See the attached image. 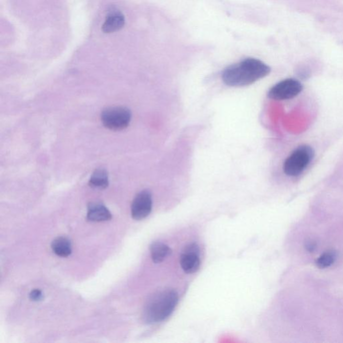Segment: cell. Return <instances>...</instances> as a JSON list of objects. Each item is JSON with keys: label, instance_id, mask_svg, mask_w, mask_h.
Here are the masks:
<instances>
[{"label": "cell", "instance_id": "cell-5", "mask_svg": "<svg viewBox=\"0 0 343 343\" xmlns=\"http://www.w3.org/2000/svg\"><path fill=\"white\" fill-rule=\"evenodd\" d=\"M302 84L298 80L288 78L270 88L268 96L274 100H287L295 98L302 90Z\"/></svg>", "mask_w": 343, "mask_h": 343}, {"label": "cell", "instance_id": "cell-2", "mask_svg": "<svg viewBox=\"0 0 343 343\" xmlns=\"http://www.w3.org/2000/svg\"><path fill=\"white\" fill-rule=\"evenodd\" d=\"M178 302V294L173 290L166 289L156 293L146 304L144 320L148 324L164 320L173 312Z\"/></svg>", "mask_w": 343, "mask_h": 343}, {"label": "cell", "instance_id": "cell-7", "mask_svg": "<svg viewBox=\"0 0 343 343\" xmlns=\"http://www.w3.org/2000/svg\"><path fill=\"white\" fill-rule=\"evenodd\" d=\"M199 248L196 244H191L184 248L180 256L181 268L187 274H193L198 271L200 266L199 258Z\"/></svg>", "mask_w": 343, "mask_h": 343}, {"label": "cell", "instance_id": "cell-12", "mask_svg": "<svg viewBox=\"0 0 343 343\" xmlns=\"http://www.w3.org/2000/svg\"><path fill=\"white\" fill-rule=\"evenodd\" d=\"M90 185L92 188L105 189L109 185V178L107 172L104 169H98L90 176Z\"/></svg>", "mask_w": 343, "mask_h": 343}, {"label": "cell", "instance_id": "cell-13", "mask_svg": "<svg viewBox=\"0 0 343 343\" xmlns=\"http://www.w3.org/2000/svg\"><path fill=\"white\" fill-rule=\"evenodd\" d=\"M336 255L334 252L327 251L324 252L317 260L316 265L321 269H324V268L330 267L331 265H332L335 260H336Z\"/></svg>", "mask_w": 343, "mask_h": 343}, {"label": "cell", "instance_id": "cell-11", "mask_svg": "<svg viewBox=\"0 0 343 343\" xmlns=\"http://www.w3.org/2000/svg\"><path fill=\"white\" fill-rule=\"evenodd\" d=\"M51 248L53 252L60 257H68L72 252V244L70 240L63 236H59L52 242Z\"/></svg>", "mask_w": 343, "mask_h": 343}, {"label": "cell", "instance_id": "cell-15", "mask_svg": "<svg viewBox=\"0 0 343 343\" xmlns=\"http://www.w3.org/2000/svg\"><path fill=\"white\" fill-rule=\"evenodd\" d=\"M315 248H316V245H315L314 243H312H312L309 242V243L307 244L306 248L309 252H312L313 250L315 249Z\"/></svg>", "mask_w": 343, "mask_h": 343}, {"label": "cell", "instance_id": "cell-3", "mask_svg": "<svg viewBox=\"0 0 343 343\" xmlns=\"http://www.w3.org/2000/svg\"><path fill=\"white\" fill-rule=\"evenodd\" d=\"M314 151L307 145L296 149L284 164V172L287 176H297L300 174L312 161Z\"/></svg>", "mask_w": 343, "mask_h": 343}, {"label": "cell", "instance_id": "cell-1", "mask_svg": "<svg viewBox=\"0 0 343 343\" xmlns=\"http://www.w3.org/2000/svg\"><path fill=\"white\" fill-rule=\"evenodd\" d=\"M270 66L257 58H248L230 65L224 70L222 80L226 86H249L265 78L270 72Z\"/></svg>", "mask_w": 343, "mask_h": 343}, {"label": "cell", "instance_id": "cell-8", "mask_svg": "<svg viewBox=\"0 0 343 343\" xmlns=\"http://www.w3.org/2000/svg\"><path fill=\"white\" fill-rule=\"evenodd\" d=\"M125 22L126 19L123 14L120 11L112 12L106 17L102 30L106 34L116 32L124 26Z\"/></svg>", "mask_w": 343, "mask_h": 343}, {"label": "cell", "instance_id": "cell-4", "mask_svg": "<svg viewBox=\"0 0 343 343\" xmlns=\"http://www.w3.org/2000/svg\"><path fill=\"white\" fill-rule=\"evenodd\" d=\"M100 118L106 128L114 131H120L129 126L132 114L127 108L112 107L104 110Z\"/></svg>", "mask_w": 343, "mask_h": 343}, {"label": "cell", "instance_id": "cell-6", "mask_svg": "<svg viewBox=\"0 0 343 343\" xmlns=\"http://www.w3.org/2000/svg\"><path fill=\"white\" fill-rule=\"evenodd\" d=\"M152 208L151 193L148 190L141 191L136 195L132 204V216L134 220H140L147 218Z\"/></svg>", "mask_w": 343, "mask_h": 343}, {"label": "cell", "instance_id": "cell-14", "mask_svg": "<svg viewBox=\"0 0 343 343\" xmlns=\"http://www.w3.org/2000/svg\"><path fill=\"white\" fill-rule=\"evenodd\" d=\"M30 298L33 301H40L43 298L42 292L40 290L35 289L30 294Z\"/></svg>", "mask_w": 343, "mask_h": 343}, {"label": "cell", "instance_id": "cell-9", "mask_svg": "<svg viewBox=\"0 0 343 343\" xmlns=\"http://www.w3.org/2000/svg\"><path fill=\"white\" fill-rule=\"evenodd\" d=\"M112 214L106 206L100 203H92L88 208V220L92 222H102L109 220Z\"/></svg>", "mask_w": 343, "mask_h": 343}, {"label": "cell", "instance_id": "cell-10", "mask_svg": "<svg viewBox=\"0 0 343 343\" xmlns=\"http://www.w3.org/2000/svg\"><path fill=\"white\" fill-rule=\"evenodd\" d=\"M171 254L170 248L162 242H154L150 246L151 258L155 264L161 263Z\"/></svg>", "mask_w": 343, "mask_h": 343}]
</instances>
